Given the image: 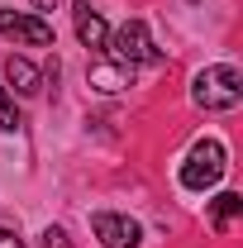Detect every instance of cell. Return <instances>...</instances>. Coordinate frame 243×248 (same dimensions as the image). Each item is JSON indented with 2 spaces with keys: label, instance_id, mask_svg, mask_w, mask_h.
I'll return each instance as SVG.
<instances>
[{
  "label": "cell",
  "instance_id": "1",
  "mask_svg": "<svg viewBox=\"0 0 243 248\" xmlns=\"http://www.w3.org/2000/svg\"><path fill=\"white\" fill-rule=\"evenodd\" d=\"M196 105L200 110H234L243 100V72L239 67H229V62H219V67H205L200 77H196Z\"/></svg>",
  "mask_w": 243,
  "mask_h": 248
},
{
  "label": "cell",
  "instance_id": "2",
  "mask_svg": "<svg viewBox=\"0 0 243 248\" xmlns=\"http://www.w3.org/2000/svg\"><path fill=\"white\" fill-rule=\"evenodd\" d=\"M219 177H224V148H219L214 139L196 143L191 157H186V167H182V186L186 191H210Z\"/></svg>",
  "mask_w": 243,
  "mask_h": 248
},
{
  "label": "cell",
  "instance_id": "3",
  "mask_svg": "<svg viewBox=\"0 0 243 248\" xmlns=\"http://www.w3.org/2000/svg\"><path fill=\"white\" fill-rule=\"evenodd\" d=\"M110 48H115V58H120V62H129V67H134V62H162V53L152 48L148 29H143L138 19H129V24H124L115 38H110Z\"/></svg>",
  "mask_w": 243,
  "mask_h": 248
},
{
  "label": "cell",
  "instance_id": "4",
  "mask_svg": "<svg viewBox=\"0 0 243 248\" xmlns=\"http://www.w3.org/2000/svg\"><path fill=\"white\" fill-rule=\"evenodd\" d=\"M0 33H5V38H19V43H29V48H53V24H48V19H33V15L0 10Z\"/></svg>",
  "mask_w": 243,
  "mask_h": 248
},
{
  "label": "cell",
  "instance_id": "5",
  "mask_svg": "<svg viewBox=\"0 0 243 248\" xmlns=\"http://www.w3.org/2000/svg\"><path fill=\"white\" fill-rule=\"evenodd\" d=\"M91 229H95V239L105 248H138V239H143L138 224L129 215H115V210H100V215L91 219Z\"/></svg>",
  "mask_w": 243,
  "mask_h": 248
},
{
  "label": "cell",
  "instance_id": "6",
  "mask_svg": "<svg viewBox=\"0 0 243 248\" xmlns=\"http://www.w3.org/2000/svg\"><path fill=\"white\" fill-rule=\"evenodd\" d=\"M72 24H76L81 48H105V43H110V29H105L100 10H91V0H76V5H72Z\"/></svg>",
  "mask_w": 243,
  "mask_h": 248
},
{
  "label": "cell",
  "instance_id": "7",
  "mask_svg": "<svg viewBox=\"0 0 243 248\" xmlns=\"http://www.w3.org/2000/svg\"><path fill=\"white\" fill-rule=\"evenodd\" d=\"M5 77H10V86L19 95H38L43 91V77H38V67H33L29 58H10L5 62Z\"/></svg>",
  "mask_w": 243,
  "mask_h": 248
},
{
  "label": "cell",
  "instance_id": "8",
  "mask_svg": "<svg viewBox=\"0 0 243 248\" xmlns=\"http://www.w3.org/2000/svg\"><path fill=\"white\" fill-rule=\"evenodd\" d=\"M91 86L105 91V95H115V91L129 86V72H124V67H110V62H95V67H91Z\"/></svg>",
  "mask_w": 243,
  "mask_h": 248
},
{
  "label": "cell",
  "instance_id": "9",
  "mask_svg": "<svg viewBox=\"0 0 243 248\" xmlns=\"http://www.w3.org/2000/svg\"><path fill=\"white\" fill-rule=\"evenodd\" d=\"M239 210H243V196H234V191H224V196L214 201V215H210V224L219 229V234H229V224L239 219Z\"/></svg>",
  "mask_w": 243,
  "mask_h": 248
},
{
  "label": "cell",
  "instance_id": "10",
  "mask_svg": "<svg viewBox=\"0 0 243 248\" xmlns=\"http://www.w3.org/2000/svg\"><path fill=\"white\" fill-rule=\"evenodd\" d=\"M19 110H15V100H10V95H5V86H0V129H10V134H15V129H19Z\"/></svg>",
  "mask_w": 243,
  "mask_h": 248
},
{
  "label": "cell",
  "instance_id": "11",
  "mask_svg": "<svg viewBox=\"0 0 243 248\" xmlns=\"http://www.w3.org/2000/svg\"><path fill=\"white\" fill-rule=\"evenodd\" d=\"M43 248H67V234L62 229H43Z\"/></svg>",
  "mask_w": 243,
  "mask_h": 248
},
{
  "label": "cell",
  "instance_id": "12",
  "mask_svg": "<svg viewBox=\"0 0 243 248\" xmlns=\"http://www.w3.org/2000/svg\"><path fill=\"white\" fill-rule=\"evenodd\" d=\"M0 248H24V244H19V239H15L10 229H0Z\"/></svg>",
  "mask_w": 243,
  "mask_h": 248
},
{
  "label": "cell",
  "instance_id": "13",
  "mask_svg": "<svg viewBox=\"0 0 243 248\" xmlns=\"http://www.w3.org/2000/svg\"><path fill=\"white\" fill-rule=\"evenodd\" d=\"M33 5H38V10H58V0H33Z\"/></svg>",
  "mask_w": 243,
  "mask_h": 248
}]
</instances>
